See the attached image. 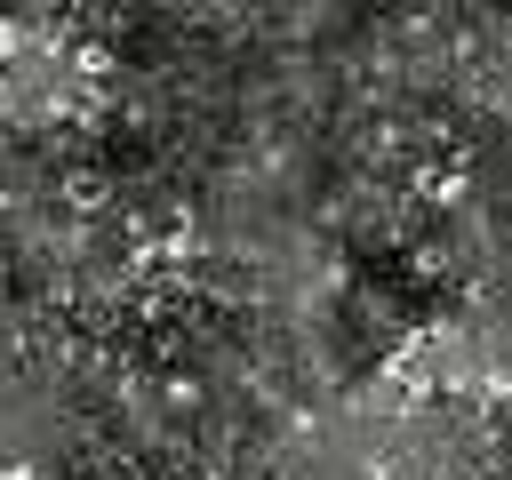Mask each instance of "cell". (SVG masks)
I'll use <instances>...</instances> for the list:
<instances>
[{
  "label": "cell",
  "mask_w": 512,
  "mask_h": 480,
  "mask_svg": "<svg viewBox=\"0 0 512 480\" xmlns=\"http://www.w3.org/2000/svg\"><path fill=\"white\" fill-rule=\"evenodd\" d=\"M72 72H80L88 88H104V80H112L120 64H112V48H104V40H88V48H72Z\"/></svg>",
  "instance_id": "obj_1"
},
{
  "label": "cell",
  "mask_w": 512,
  "mask_h": 480,
  "mask_svg": "<svg viewBox=\"0 0 512 480\" xmlns=\"http://www.w3.org/2000/svg\"><path fill=\"white\" fill-rule=\"evenodd\" d=\"M64 200H72V208H88V216H96V208H104V200H112V184H104V176H96V168H80V176H72V184H64Z\"/></svg>",
  "instance_id": "obj_2"
},
{
  "label": "cell",
  "mask_w": 512,
  "mask_h": 480,
  "mask_svg": "<svg viewBox=\"0 0 512 480\" xmlns=\"http://www.w3.org/2000/svg\"><path fill=\"white\" fill-rule=\"evenodd\" d=\"M416 192L424 200H464V176L456 168H416Z\"/></svg>",
  "instance_id": "obj_3"
},
{
  "label": "cell",
  "mask_w": 512,
  "mask_h": 480,
  "mask_svg": "<svg viewBox=\"0 0 512 480\" xmlns=\"http://www.w3.org/2000/svg\"><path fill=\"white\" fill-rule=\"evenodd\" d=\"M152 256H160V264H192V256H200V232H192V224H176V232H160V248H152Z\"/></svg>",
  "instance_id": "obj_4"
},
{
  "label": "cell",
  "mask_w": 512,
  "mask_h": 480,
  "mask_svg": "<svg viewBox=\"0 0 512 480\" xmlns=\"http://www.w3.org/2000/svg\"><path fill=\"white\" fill-rule=\"evenodd\" d=\"M16 56H24V24H16V16H0V72H8Z\"/></svg>",
  "instance_id": "obj_5"
}]
</instances>
